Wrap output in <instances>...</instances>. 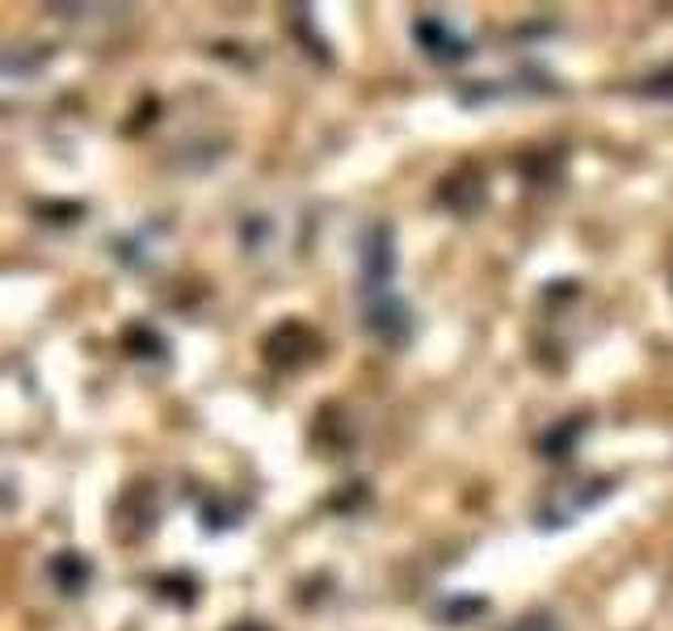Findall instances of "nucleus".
I'll return each instance as SVG.
<instances>
[{
  "label": "nucleus",
  "mask_w": 673,
  "mask_h": 631,
  "mask_svg": "<svg viewBox=\"0 0 673 631\" xmlns=\"http://www.w3.org/2000/svg\"><path fill=\"white\" fill-rule=\"evenodd\" d=\"M576 438H581V421H560V426L548 429V433L539 438V451L548 454V459H569L576 447Z\"/></svg>",
  "instance_id": "obj_8"
},
{
  "label": "nucleus",
  "mask_w": 673,
  "mask_h": 631,
  "mask_svg": "<svg viewBox=\"0 0 673 631\" xmlns=\"http://www.w3.org/2000/svg\"><path fill=\"white\" fill-rule=\"evenodd\" d=\"M316 346V337H312V328H303L300 320H287L282 328H274L270 337H266V362H274L282 371H291V367H300L307 350Z\"/></svg>",
  "instance_id": "obj_2"
},
{
  "label": "nucleus",
  "mask_w": 673,
  "mask_h": 631,
  "mask_svg": "<svg viewBox=\"0 0 673 631\" xmlns=\"http://www.w3.org/2000/svg\"><path fill=\"white\" fill-rule=\"evenodd\" d=\"M396 270V245H392V227L374 224L362 240V282H367V300L388 295V282Z\"/></svg>",
  "instance_id": "obj_1"
},
{
  "label": "nucleus",
  "mask_w": 673,
  "mask_h": 631,
  "mask_svg": "<svg viewBox=\"0 0 673 631\" xmlns=\"http://www.w3.org/2000/svg\"><path fill=\"white\" fill-rule=\"evenodd\" d=\"M413 34H417V43H422L434 59H442V64H455V59H463V55L472 50L463 38H455V34L447 30V22H438V18H422Z\"/></svg>",
  "instance_id": "obj_6"
},
{
  "label": "nucleus",
  "mask_w": 673,
  "mask_h": 631,
  "mask_svg": "<svg viewBox=\"0 0 673 631\" xmlns=\"http://www.w3.org/2000/svg\"><path fill=\"white\" fill-rule=\"evenodd\" d=\"M51 581L64 589V594H80L85 585H89V577H93V568H89V560L80 552H59L55 560H51Z\"/></svg>",
  "instance_id": "obj_7"
},
{
  "label": "nucleus",
  "mask_w": 673,
  "mask_h": 631,
  "mask_svg": "<svg viewBox=\"0 0 673 631\" xmlns=\"http://www.w3.org/2000/svg\"><path fill=\"white\" fill-rule=\"evenodd\" d=\"M569 488H573V484H569ZM606 493H610V484H606V480H598L594 488H590V484H576L573 493L556 488V497L543 505V518H548V527H564V522H576V518H581L590 505H598Z\"/></svg>",
  "instance_id": "obj_3"
},
{
  "label": "nucleus",
  "mask_w": 673,
  "mask_h": 631,
  "mask_svg": "<svg viewBox=\"0 0 673 631\" xmlns=\"http://www.w3.org/2000/svg\"><path fill=\"white\" fill-rule=\"evenodd\" d=\"M438 202L450 206L455 215H475V211L484 206V177L472 173V169L447 177V181L438 185Z\"/></svg>",
  "instance_id": "obj_5"
},
{
  "label": "nucleus",
  "mask_w": 673,
  "mask_h": 631,
  "mask_svg": "<svg viewBox=\"0 0 673 631\" xmlns=\"http://www.w3.org/2000/svg\"><path fill=\"white\" fill-rule=\"evenodd\" d=\"M644 93H649V98H673V68L661 76H652L649 84H644Z\"/></svg>",
  "instance_id": "obj_9"
},
{
  "label": "nucleus",
  "mask_w": 673,
  "mask_h": 631,
  "mask_svg": "<svg viewBox=\"0 0 673 631\" xmlns=\"http://www.w3.org/2000/svg\"><path fill=\"white\" fill-rule=\"evenodd\" d=\"M367 328L374 337H383L388 346H400L408 337V307L388 291V295H371L367 300Z\"/></svg>",
  "instance_id": "obj_4"
},
{
  "label": "nucleus",
  "mask_w": 673,
  "mask_h": 631,
  "mask_svg": "<svg viewBox=\"0 0 673 631\" xmlns=\"http://www.w3.org/2000/svg\"><path fill=\"white\" fill-rule=\"evenodd\" d=\"M232 631H266V628H261V623H236Z\"/></svg>",
  "instance_id": "obj_10"
}]
</instances>
